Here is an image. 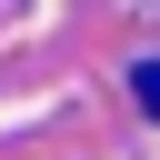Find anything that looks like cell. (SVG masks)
Returning <instances> with one entry per match:
<instances>
[{
    "mask_svg": "<svg viewBox=\"0 0 160 160\" xmlns=\"http://www.w3.org/2000/svg\"><path fill=\"white\" fill-rule=\"evenodd\" d=\"M140 100H150V110H160V60H150V70H140Z\"/></svg>",
    "mask_w": 160,
    "mask_h": 160,
    "instance_id": "obj_1",
    "label": "cell"
}]
</instances>
